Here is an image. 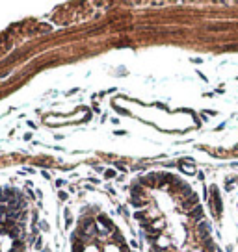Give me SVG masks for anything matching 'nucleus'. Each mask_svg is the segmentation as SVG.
I'll use <instances>...</instances> for the list:
<instances>
[{
  "label": "nucleus",
  "mask_w": 238,
  "mask_h": 252,
  "mask_svg": "<svg viewBox=\"0 0 238 252\" xmlns=\"http://www.w3.org/2000/svg\"><path fill=\"white\" fill-rule=\"evenodd\" d=\"M112 176H116V172H114V171H108V172H106V178H112Z\"/></svg>",
  "instance_id": "20e7f679"
},
{
  "label": "nucleus",
  "mask_w": 238,
  "mask_h": 252,
  "mask_svg": "<svg viewBox=\"0 0 238 252\" xmlns=\"http://www.w3.org/2000/svg\"><path fill=\"white\" fill-rule=\"evenodd\" d=\"M190 217H193V219H201V217H203V210H201V206H195V210L190 211Z\"/></svg>",
  "instance_id": "f257e3e1"
},
{
  "label": "nucleus",
  "mask_w": 238,
  "mask_h": 252,
  "mask_svg": "<svg viewBox=\"0 0 238 252\" xmlns=\"http://www.w3.org/2000/svg\"><path fill=\"white\" fill-rule=\"evenodd\" d=\"M195 200H197V196H195V195H192V198H190L188 202L184 204V208H188V210H190V208H192V206H195Z\"/></svg>",
  "instance_id": "7ed1b4c3"
},
{
  "label": "nucleus",
  "mask_w": 238,
  "mask_h": 252,
  "mask_svg": "<svg viewBox=\"0 0 238 252\" xmlns=\"http://www.w3.org/2000/svg\"><path fill=\"white\" fill-rule=\"evenodd\" d=\"M99 220H101V223H102V224H104V226H106V228H108V230H114V224H112V223H110V220H108V219H106V217H99Z\"/></svg>",
  "instance_id": "f03ea898"
}]
</instances>
